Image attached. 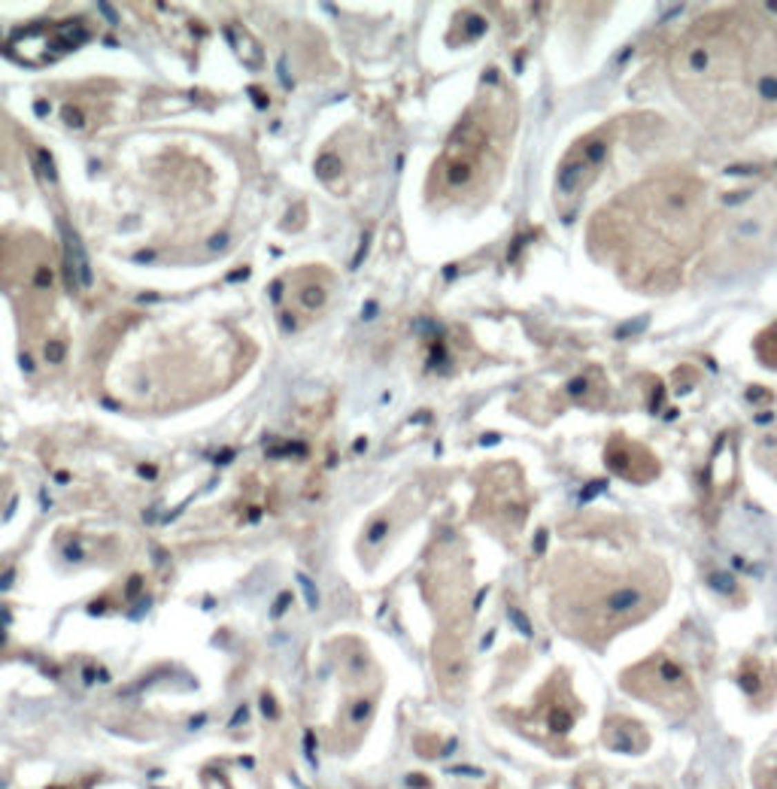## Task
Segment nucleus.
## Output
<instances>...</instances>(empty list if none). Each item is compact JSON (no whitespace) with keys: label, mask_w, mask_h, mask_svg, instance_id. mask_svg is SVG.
Listing matches in <instances>:
<instances>
[{"label":"nucleus","mask_w":777,"mask_h":789,"mask_svg":"<svg viewBox=\"0 0 777 789\" xmlns=\"http://www.w3.org/2000/svg\"><path fill=\"white\" fill-rule=\"evenodd\" d=\"M64 231V277L70 289H86L91 282V271H88V255L79 243V234L73 231L70 225H61Z\"/></svg>","instance_id":"5"},{"label":"nucleus","mask_w":777,"mask_h":789,"mask_svg":"<svg viewBox=\"0 0 777 789\" xmlns=\"http://www.w3.org/2000/svg\"><path fill=\"white\" fill-rule=\"evenodd\" d=\"M61 119H64L70 128H82V113L76 110V106H64V110H61Z\"/></svg>","instance_id":"9"},{"label":"nucleus","mask_w":777,"mask_h":789,"mask_svg":"<svg viewBox=\"0 0 777 789\" xmlns=\"http://www.w3.org/2000/svg\"><path fill=\"white\" fill-rule=\"evenodd\" d=\"M322 301H325L322 289H307V292H304V304H307V307L316 310V307H322Z\"/></svg>","instance_id":"10"},{"label":"nucleus","mask_w":777,"mask_h":789,"mask_svg":"<svg viewBox=\"0 0 777 789\" xmlns=\"http://www.w3.org/2000/svg\"><path fill=\"white\" fill-rule=\"evenodd\" d=\"M626 686L629 692L644 695L647 701L659 704L665 710H674V714H683V710L692 708L696 701V692H692L687 674L677 662L671 659H650V662L638 665L635 671H626Z\"/></svg>","instance_id":"3"},{"label":"nucleus","mask_w":777,"mask_h":789,"mask_svg":"<svg viewBox=\"0 0 777 789\" xmlns=\"http://www.w3.org/2000/svg\"><path fill=\"white\" fill-rule=\"evenodd\" d=\"M37 158H40V171L46 173V179L55 182V179H58V173H55V161H52V155H49L46 149H37Z\"/></svg>","instance_id":"8"},{"label":"nucleus","mask_w":777,"mask_h":789,"mask_svg":"<svg viewBox=\"0 0 777 789\" xmlns=\"http://www.w3.org/2000/svg\"><path fill=\"white\" fill-rule=\"evenodd\" d=\"M768 343H774V349L759 352V355H763V362H765V364H777V325L771 328V331H765V337L759 340V347H768Z\"/></svg>","instance_id":"7"},{"label":"nucleus","mask_w":777,"mask_h":789,"mask_svg":"<svg viewBox=\"0 0 777 789\" xmlns=\"http://www.w3.org/2000/svg\"><path fill=\"white\" fill-rule=\"evenodd\" d=\"M46 358H49L52 364H58L61 358H64V347H61L58 340H52V343H46Z\"/></svg>","instance_id":"11"},{"label":"nucleus","mask_w":777,"mask_h":789,"mask_svg":"<svg viewBox=\"0 0 777 789\" xmlns=\"http://www.w3.org/2000/svg\"><path fill=\"white\" fill-rule=\"evenodd\" d=\"M316 173H319V179H334L340 173V161L334 155H322L316 164Z\"/></svg>","instance_id":"6"},{"label":"nucleus","mask_w":777,"mask_h":789,"mask_svg":"<svg viewBox=\"0 0 777 789\" xmlns=\"http://www.w3.org/2000/svg\"><path fill=\"white\" fill-rule=\"evenodd\" d=\"M702 186L689 176L674 179H653L638 191L626 195L611 210H601L596 225L631 231L635 243L620 252V264H626L629 277L644 282H659L674 264L692 252L705 219Z\"/></svg>","instance_id":"2"},{"label":"nucleus","mask_w":777,"mask_h":789,"mask_svg":"<svg viewBox=\"0 0 777 789\" xmlns=\"http://www.w3.org/2000/svg\"><path fill=\"white\" fill-rule=\"evenodd\" d=\"M607 149H611V134L607 131L589 134L586 140L577 143L559 167V176H555V195L574 204L577 197L592 186V179L598 176Z\"/></svg>","instance_id":"4"},{"label":"nucleus","mask_w":777,"mask_h":789,"mask_svg":"<svg viewBox=\"0 0 777 789\" xmlns=\"http://www.w3.org/2000/svg\"><path fill=\"white\" fill-rule=\"evenodd\" d=\"M383 534H386V523H377L374 528H371V534H368V538L377 543V540H383Z\"/></svg>","instance_id":"13"},{"label":"nucleus","mask_w":777,"mask_h":789,"mask_svg":"<svg viewBox=\"0 0 777 789\" xmlns=\"http://www.w3.org/2000/svg\"><path fill=\"white\" fill-rule=\"evenodd\" d=\"M34 282H37V286H40V289H46V286H49V282H52V273H49V267H40V271L34 273Z\"/></svg>","instance_id":"12"},{"label":"nucleus","mask_w":777,"mask_h":789,"mask_svg":"<svg viewBox=\"0 0 777 789\" xmlns=\"http://www.w3.org/2000/svg\"><path fill=\"white\" fill-rule=\"evenodd\" d=\"M21 367H25V371H28V373H30V371H34V362H30V355H28V352H25V355H21Z\"/></svg>","instance_id":"14"},{"label":"nucleus","mask_w":777,"mask_h":789,"mask_svg":"<svg viewBox=\"0 0 777 789\" xmlns=\"http://www.w3.org/2000/svg\"><path fill=\"white\" fill-rule=\"evenodd\" d=\"M674 82L702 116L756 121L777 116V30L753 19L702 21L677 43Z\"/></svg>","instance_id":"1"},{"label":"nucleus","mask_w":777,"mask_h":789,"mask_svg":"<svg viewBox=\"0 0 777 789\" xmlns=\"http://www.w3.org/2000/svg\"><path fill=\"white\" fill-rule=\"evenodd\" d=\"M225 240H228V237H225V234H219V237H216V240H213V243H210V246H213V249H222V246H225Z\"/></svg>","instance_id":"15"}]
</instances>
